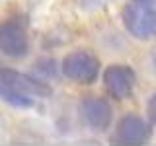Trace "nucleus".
<instances>
[{"label": "nucleus", "instance_id": "nucleus-7", "mask_svg": "<svg viewBox=\"0 0 156 146\" xmlns=\"http://www.w3.org/2000/svg\"><path fill=\"white\" fill-rule=\"evenodd\" d=\"M150 138V127L140 117L127 115L121 119L115 133V140L119 144H144Z\"/></svg>", "mask_w": 156, "mask_h": 146}, {"label": "nucleus", "instance_id": "nucleus-4", "mask_svg": "<svg viewBox=\"0 0 156 146\" xmlns=\"http://www.w3.org/2000/svg\"><path fill=\"white\" fill-rule=\"evenodd\" d=\"M104 82H105L107 92H109L113 97L125 99V97L133 92L135 72L125 64H111L104 72Z\"/></svg>", "mask_w": 156, "mask_h": 146}, {"label": "nucleus", "instance_id": "nucleus-1", "mask_svg": "<svg viewBox=\"0 0 156 146\" xmlns=\"http://www.w3.org/2000/svg\"><path fill=\"white\" fill-rule=\"evenodd\" d=\"M123 23L139 39L156 37V0H129L123 10Z\"/></svg>", "mask_w": 156, "mask_h": 146}, {"label": "nucleus", "instance_id": "nucleus-5", "mask_svg": "<svg viewBox=\"0 0 156 146\" xmlns=\"http://www.w3.org/2000/svg\"><path fill=\"white\" fill-rule=\"evenodd\" d=\"M0 80L4 82L6 86H10L12 90L20 92V94L23 96H39V97H47L51 96V88L47 84H43V82L35 80V78L31 76H26V74H20L16 70H8V68H4V70H0Z\"/></svg>", "mask_w": 156, "mask_h": 146}, {"label": "nucleus", "instance_id": "nucleus-6", "mask_svg": "<svg viewBox=\"0 0 156 146\" xmlns=\"http://www.w3.org/2000/svg\"><path fill=\"white\" fill-rule=\"evenodd\" d=\"M80 115L94 130H104L111 123V107L101 97H86L80 103Z\"/></svg>", "mask_w": 156, "mask_h": 146}, {"label": "nucleus", "instance_id": "nucleus-3", "mask_svg": "<svg viewBox=\"0 0 156 146\" xmlns=\"http://www.w3.org/2000/svg\"><path fill=\"white\" fill-rule=\"evenodd\" d=\"M0 51L12 58H20L27 53V35L20 23L4 22L0 26Z\"/></svg>", "mask_w": 156, "mask_h": 146}, {"label": "nucleus", "instance_id": "nucleus-11", "mask_svg": "<svg viewBox=\"0 0 156 146\" xmlns=\"http://www.w3.org/2000/svg\"><path fill=\"white\" fill-rule=\"evenodd\" d=\"M154 64H156V58H154Z\"/></svg>", "mask_w": 156, "mask_h": 146}, {"label": "nucleus", "instance_id": "nucleus-10", "mask_svg": "<svg viewBox=\"0 0 156 146\" xmlns=\"http://www.w3.org/2000/svg\"><path fill=\"white\" fill-rule=\"evenodd\" d=\"M51 64H55V62L49 61V58H47V61H39V70H43V72H47L49 76H53L57 72V68H49Z\"/></svg>", "mask_w": 156, "mask_h": 146}, {"label": "nucleus", "instance_id": "nucleus-9", "mask_svg": "<svg viewBox=\"0 0 156 146\" xmlns=\"http://www.w3.org/2000/svg\"><path fill=\"white\" fill-rule=\"evenodd\" d=\"M146 111H148V117H150V121L156 125V94L150 97V101H148V105H146Z\"/></svg>", "mask_w": 156, "mask_h": 146}, {"label": "nucleus", "instance_id": "nucleus-2", "mask_svg": "<svg viewBox=\"0 0 156 146\" xmlns=\"http://www.w3.org/2000/svg\"><path fill=\"white\" fill-rule=\"evenodd\" d=\"M62 72L70 80L80 82V84H90L96 80L98 72H100V64H98L96 57H92L90 53L78 51L72 55L65 57L62 61Z\"/></svg>", "mask_w": 156, "mask_h": 146}, {"label": "nucleus", "instance_id": "nucleus-8", "mask_svg": "<svg viewBox=\"0 0 156 146\" xmlns=\"http://www.w3.org/2000/svg\"><path fill=\"white\" fill-rule=\"evenodd\" d=\"M0 97H2L4 101H8L10 105H14V107H31L33 105V99L29 96H23V94H20V92L12 90V88L6 86L2 80H0Z\"/></svg>", "mask_w": 156, "mask_h": 146}]
</instances>
